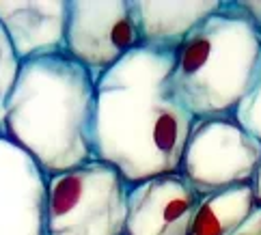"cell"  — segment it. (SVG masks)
Returning <instances> with one entry per match:
<instances>
[{
	"instance_id": "6da1fadb",
	"label": "cell",
	"mask_w": 261,
	"mask_h": 235,
	"mask_svg": "<svg viewBox=\"0 0 261 235\" xmlns=\"http://www.w3.org/2000/svg\"><path fill=\"white\" fill-rule=\"evenodd\" d=\"M175 52L138 48L97 80L95 160L134 186L179 173L194 119L169 89Z\"/></svg>"
},
{
	"instance_id": "7a4b0ae2",
	"label": "cell",
	"mask_w": 261,
	"mask_h": 235,
	"mask_svg": "<svg viewBox=\"0 0 261 235\" xmlns=\"http://www.w3.org/2000/svg\"><path fill=\"white\" fill-rule=\"evenodd\" d=\"M97 84L69 54L20 65L7 104L3 136L52 177L95 160Z\"/></svg>"
},
{
	"instance_id": "3957f363",
	"label": "cell",
	"mask_w": 261,
	"mask_h": 235,
	"mask_svg": "<svg viewBox=\"0 0 261 235\" xmlns=\"http://www.w3.org/2000/svg\"><path fill=\"white\" fill-rule=\"evenodd\" d=\"M261 65V33L240 0H222L175 52L169 89L194 119L236 117Z\"/></svg>"
},
{
	"instance_id": "277c9868",
	"label": "cell",
	"mask_w": 261,
	"mask_h": 235,
	"mask_svg": "<svg viewBox=\"0 0 261 235\" xmlns=\"http://www.w3.org/2000/svg\"><path fill=\"white\" fill-rule=\"evenodd\" d=\"M129 184L99 160L48 177L45 235H125Z\"/></svg>"
},
{
	"instance_id": "5b68a950",
	"label": "cell",
	"mask_w": 261,
	"mask_h": 235,
	"mask_svg": "<svg viewBox=\"0 0 261 235\" xmlns=\"http://www.w3.org/2000/svg\"><path fill=\"white\" fill-rule=\"evenodd\" d=\"M261 140L236 117L197 119L184 149L179 175L201 196L253 186Z\"/></svg>"
},
{
	"instance_id": "8992f818",
	"label": "cell",
	"mask_w": 261,
	"mask_h": 235,
	"mask_svg": "<svg viewBox=\"0 0 261 235\" xmlns=\"http://www.w3.org/2000/svg\"><path fill=\"white\" fill-rule=\"evenodd\" d=\"M143 48L129 0H69L67 54L93 80Z\"/></svg>"
},
{
	"instance_id": "52a82bcc",
	"label": "cell",
	"mask_w": 261,
	"mask_h": 235,
	"mask_svg": "<svg viewBox=\"0 0 261 235\" xmlns=\"http://www.w3.org/2000/svg\"><path fill=\"white\" fill-rule=\"evenodd\" d=\"M48 175L0 134V235H45Z\"/></svg>"
},
{
	"instance_id": "ba28073f",
	"label": "cell",
	"mask_w": 261,
	"mask_h": 235,
	"mask_svg": "<svg viewBox=\"0 0 261 235\" xmlns=\"http://www.w3.org/2000/svg\"><path fill=\"white\" fill-rule=\"evenodd\" d=\"M199 201L179 173L129 186L125 235H190Z\"/></svg>"
},
{
	"instance_id": "9c48e42d",
	"label": "cell",
	"mask_w": 261,
	"mask_h": 235,
	"mask_svg": "<svg viewBox=\"0 0 261 235\" xmlns=\"http://www.w3.org/2000/svg\"><path fill=\"white\" fill-rule=\"evenodd\" d=\"M67 15L69 0H0V24L20 63L67 54Z\"/></svg>"
},
{
	"instance_id": "30bf717a",
	"label": "cell",
	"mask_w": 261,
	"mask_h": 235,
	"mask_svg": "<svg viewBox=\"0 0 261 235\" xmlns=\"http://www.w3.org/2000/svg\"><path fill=\"white\" fill-rule=\"evenodd\" d=\"M220 5L222 0H186V3L129 0L143 48L158 52H177L186 37L212 13H216Z\"/></svg>"
},
{
	"instance_id": "8fae6325",
	"label": "cell",
	"mask_w": 261,
	"mask_h": 235,
	"mask_svg": "<svg viewBox=\"0 0 261 235\" xmlns=\"http://www.w3.org/2000/svg\"><path fill=\"white\" fill-rule=\"evenodd\" d=\"M257 207L253 186L201 196L190 235H231Z\"/></svg>"
},
{
	"instance_id": "7c38bea8",
	"label": "cell",
	"mask_w": 261,
	"mask_h": 235,
	"mask_svg": "<svg viewBox=\"0 0 261 235\" xmlns=\"http://www.w3.org/2000/svg\"><path fill=\"white\" fill-rule=\"evenodd\" d=\"M20 59L15 56L11 41L5 33L3 24H0V134L5 127V117H7V104L13 93L17 73H20Z\"/></svg>"
},
{
	"instance_id": "4fadbf2b",
	"label": "cell",
	"mask_w": 261,
	"mask_h": 235,
	"mask_svg": "<svg viewBox=\"0 0 261 235\" xmlns=\"http://www.w3.org/2000/svg\"><path fill=\"white\" fill-rule=\"evenodd\" d=\"M236 119L242 127H246L250 134L261 140V65H259V73L253 89H250L246 99L240 104Z\"/></svg>"
},
{
	"instance_id": "5bb4252c",
	"label": "cell",
	"mask_w": 261,
	"mask_h": 235,
	"mask_svg": "<svg viewBox=\"0 0 261 235\" xmlns=\"http://www.w3.org/2000/svg\"><path fill=\"white\" fill-rule=\"evenodd\" d=\"M231 235H261V207L259 205L253 210V214L242 222V227L236 229Z\"/></svg>"
},
{
	"instance_id": "9a60e30c",
	"label": "cell",
	"mask_w": 261,
	"mask_h": 235,
	"mask_svg": "<svg viewBox=\"0 0 261 235\" xmlns=\"http://www.w3.org/2000/svg\"><path fill=\"white\" fill-rule=\"evenodd\" d=\"M242 9L248 13V17L255 22V26L259 28L261 33V0H240Z\"/></svg>"
},
{
	"instance_id": "2e32d148",
	"label": "cell",
	"mask_w": 261,
	"mask_h": 235,
	"mask_svg": "<svg viewBox=\"0 0 261 235\" xmlns=\"http://www.w3.org/2000/svg\"><path fill=\"white\" fill-rule=\"evenodd\" d=\"M253 192H255V201L261 207V164L257 168V175H255V181H253Z\"/></svg>"
}]
</instances>
